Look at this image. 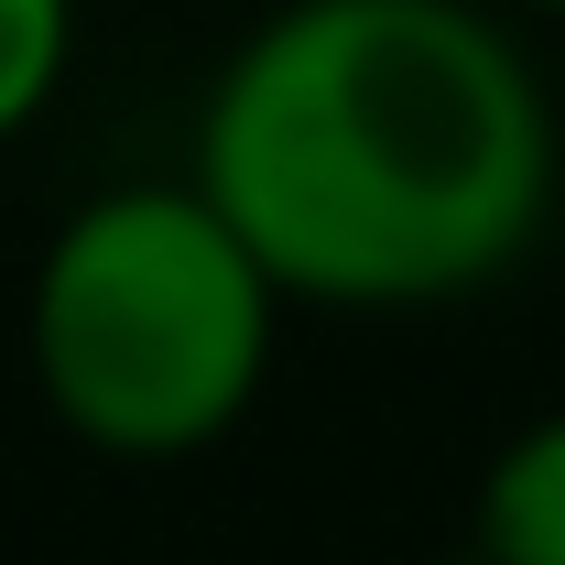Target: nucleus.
Wrapping results in <instances>:
<instances>
[{
  "label": "nucleus",
  "instance_id": "nucleus-1",
  "mask_svg": "<svg viewBox=\"0 0 565 565\" xmlns=\"http://www.w3.org/2000/svg\"><path fill=\"white\" fill-rule=\"evenodd\" d=\"M185 174L294 305L403 316L544 239L565 120L490 0H273L217 55Z\"/></svg>",
  "mask_w": 565,
  "mask_h": 565
},
{
  "label": "nucleus",
  "instance_id": "nucleus-2",
  "mask_svg": "<svg viewBox=\"0 0 565 565\" xmlns=\"http://www.w3.org/2000/svg\"><path fill=\"white\" fill-rule=\"evenodd\" d=\"M273 262L228 228L196 174H131L55 217L22 282L33 403L87 457L174 468L228 446L282 349Z\"/></svg>",
  "mask_w": 565,
  "mask_h": 565
},
{
  "label": "nucleus",
  "instance_id": "nucleus-3",
  "mask_svg": "<svg viewBox=\"0 0 565 565\" xmlns=\"http://www.w3.org/2000/svg\"><path fill=\"white\" fill-rule=\"evenodd\" d=\"M468 522H479V565H565V403L500 435Z\"/></svg>",
  "mask_w": 565,
  "mask_h": 565
},
{
  "label": "nucleus",
  "instance_id": "nucleus-4",
  "mask_svg": "<svg viewBox=\"0 0 565 565\" xmlns=\"http://www.w3.org/2000/svg\"><path fill=\"white\" fill-rule=\"evenodd\" d=\"M76 66V0H0V152L33 131Z\"/></svg>",
  "mask_w": 565,
  "mask_h": 565
},
{
  "label": "nucleus",
  "instance_id": "nucleus-5",
  "mask_svg": "<svg viewBox=\"0 0 565 565\" xmlns=\"http://www.w3.org/2000/svg\"><path fill=\"white\" fill-rule=\"evenodd\" d=\"M511 11H544V22H565V0H511Z\"/></svg>",
  "mask_w": 565,
  "mask_h": 565
},
{
  "label": "nucleus",
  "instance_id": "nucleus-6",
  "mask_svg": "<svg viewBox=\"0 0 565 565\" xmlns=\"http://www.w3.org/2000/svg\"><path fill=\"white\" fill-rule=\"evenodd\" d=\"M555 120H565V87H555Z\"/></svg>",
  "mask_w": 565,
  "mask_h": 565
}]
</instances>
